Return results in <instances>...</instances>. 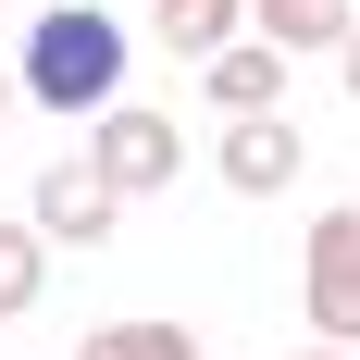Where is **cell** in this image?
Listing matches in <instances>:
<instances>
[{
	"label": "cell",
	"instance_id": "1",
	"mask_svg": "<svg viewBox=\"0 0 360 360\" xmlns=\"http://www.w3.org/2000/svg\"><path fill=\"white\" fill-rule=\"evenodd\" d=\"M13 87H25V112H100V100H124V25H112L100 0H50L25 25V50H13Z\"/></svg>",
	"mask_w": 360,
	"mask_h": 360
},
{
	"label": "cell",
	"instance_id": "2",
	"mask_svg": "<svg viewBox=\"0 0 360 360\" xmlns=\"http://www.w3.org/2000/svg\"><path fill=\"white\" fill-rule=\"evenodd\" d=\"M87 124H100V137H87V162H100L112 199H162V186H186V124H174V112H149V100H100Z\"/></svg>",
	"mask_w": 360,
	"mask_h": 360
},
{
	"label": "cell",
	"instance_id": "3",
	"mask_svg": "<svg viewBox=\"0 0 360 360\" xmlns=\"http://www.w3.org/2000/svg\"><path fill=\"white\" fill-rule=\"evenodd\" d=\"M212 162H224L236 199H286V186L311 174V124H298V112H224V124H212Z\"/></svg>",
	"mask_w": 360,
	"mask_h": 360
},
{
	"label": "cell",
	"instance_id": "4",
	"mask_svg": "<svg viewBox=\"0 0 360 360\" xmlns=\"http://www.w3.org/2000/svg\"><path fill=\"white\" fill-rule=\"evenodd\" d=\"M298 298H311L323 348H360V212H323V224H311V249H298Z\"/></svg>",
	"mask_w": 360,
	"mask_h": 360
},
{
	"label": "cell",
	"instance_id": "5",
	"mask_svg": "<svg viewBox=\"0 0 360 360\" xmlns=\"http://www.w3.org/2000/svg\"><path fill=\"white\" fill-rule=\"evenodd\" d=\"M25 224L50 236V249H100L112 224H124V199L100 186V162H50V174L25 186Z\"/></svg>",
	"mask_w": 360,
	"mask_h": 360
},
{
	"label": "cell",
	"instance_id": "6",
	"mask_svg": "<svg viewBox=\"0 0 360 360\" xmlns=\"http://www.w3.org/2000/svg\"><path fill=\"white\" fill-rule=\"evenodd\" d=\"M286 50H274V37H224L212 63H199V100L212 112H286Z\"/></svg>",
	"mask_w": 360,
	"mask_h": 360
},
{
	"label": "cell",
	"instance_id": "7",
	"mask_svg": "<svg viewBox=\"0 0 360 360\" xmlns=\"http://www.w3.org/2000/svg\"><path fill=\"white\" fill-rule=\"evenodd\" d=\"M348 25H360V0H249V37H274L286 63H311V50H335Z\"/></svg>",
	"mask_w": 360,
	"mask_h": 360
},
{
	"label": "cell",
	"instance_id": "8",
	"mask_svg": "<svg viewBox=\"0 0 360 360\" xmlns=\"http://www.w3.org/2000/svg\"><path fill=\"white\" fill-rule=\"evenodd\" d=\"M149 37L174 63H212L224 37H249V0H149Z\"/></svg>",
	"mask_w": 360,
	"mask_h": 360
},
{
	"label": "cell",
	"instance_id": "9",
	"mask_svg": "<svg viewBox=\"0 0 360 360\" xmlns=\"http://www.w3.org/2000/svg\"><path fill=\"white\" fill-rule=\"evenodd\" d=\"M37 298H50V236L25 212H0V323H25Z\"/></svg>",
	"mask_w": 360,
	"mask_h": 360
},
{
	"label": "cell",
	"instance_id": "10",
	"mask_svg": "<svg viewBox=\"0 0 360 360\" xmlns=\"http://www.w3.org/2000/svg\"><path fill=\"white\" fill-rule=\"evenodd\" d=\"M75 360H199V335L186 323H87Z\"/></svg>",
	"mask_w": 360,
	"mask_h": 360
},
{
	"label": "cell",
	"instance_id": "11",
	"mask_svg": "<svg viewBox=\"0 0 360 360\" xmlns=\"http://www.w3.org/2000/svg\"><path fill=\"white\" fill-rule=\"evenodd\" d=\"M335 75H348V100H360V25H348V37H335Z\"/></svg>",
	"mask_w": 360,
	"mask_h": 360
},
{
	"label": "cell",
	"instance_id": "12",
	"mask_svg": "<svg viewBox=\"0 0 360 360\" xmlns=\"http://www.w3.org/2000/svg\"><path fill=\"white\" fill-rule=\"evenodd\" d=\"M13 112H25V87H13V50H0V124H13Z\"/></svg>",
	"mask_w": 360,
	"mask_h": 360
},
{
	"label": "cell",
	"instance_id": "13",
	"mask_svg": "<svg viewBox=\"0 0 360 360\" xmlns=\"http://www.w3.org/2000/svg\"><path fill=\"white\" fill-rule=\"evenodd\" d=\"M298 360H360V348H298Z\"/></svg>",
	"mask_w": 360,
	"mask_h": 360
},
{
	"label": "cell",
	"instance_id": "14",
	"mask_svg": "<svg viewBox=\"0 0 360 360\" xmlns=\"http://www.w3.org/2000/svg\"><path fill=\"white\" fill-rule=\"evenodd\" d=\"M0 25H13V13H0Z\"/></svg>",
	"mask_w": 360,
	"mask_h": 360
}]
</instances>
